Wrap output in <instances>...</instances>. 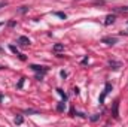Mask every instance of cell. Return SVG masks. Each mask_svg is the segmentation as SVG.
<instances>
[{"instance_id": "obj_14", "label": "cell", "mask_w": 128, "mask_h": 127, "mask_svg": "<svg viewBox=\"0 0 128 127\" xmlns=\"http://www.w3.org/2000/svg\"><path fill=\"white\" fill-rule=\"evenodd\" d=\"M3 26H4V23H0V29H2V27H3Z\"/></svg>"}, {"instance_id": "obj_7", "label": "cell", "mask_w": 128, "mask_h": 127, "mask_svg": "<svg viewBox=\"0 0 128 127\" xmlns=\"http://www.w3.org/2000/svg\"><path fill=\"white\" fill-rule=\"evenodd\" d=\"M113 23H115V15H107L104 24H106V26H110V24H113Z\"/></svg>"}, {"instance_id": "obj_11", "label": "cell", "mask_w": 128, "mask_h": 127, "mask_svg": "<svg viewBox=\"0 0 128 127\" xmlns=\"http://www.w3.org/2000/svg\"><path fill=\"white\" fill-rule=\"evenodd\" d=\"M55 15H57V17H60V18H63V20L67 18V15H66L64 12H55Z\"/></svg>"}, {"instance_id": "obj_16", "label": "cell", "mask_w": 128, "mask_h": 127, "mask_svg": "<svg viewBox=\"0 0 128 127\" xmlns=\"http://www.w3.org/2000/svg\"><path fill=\"white\" fill-rule=\"evenodd\" d=\"M127 24H128V21H127Z\"/></svg>"}, {"instance_id": "obj_10", "label": "cell", "mask_w": 128, "mask_h": 127, "mask_svg": "<svg viewBox=\"0 0 128 127\" xmlns=\"http://www.w3.org/2000/svg\"><path fill=\"white\" fill-rule=\"evenodd\" d=\"M22 121H24V118H22V117H21V115H18V117H16V118H15V124H21V123H22Z\"/></svg>"}, {"instance_id": "obj_6", "label": "cell", "mask_w": 128, "mask_h": 127, "mask_svg": "<svg viewBox=\"0 0 128 127\" xmlns=\"http://www.w3.org/2000/svg\"><path fill=\"white\" fill-rule=\"evenodd\" d=\"M118 108H119V102H115V103H113V118H119Z\"/></svg>"}, {"instance_id": "obj_8", "label": "cell", "mask_w": 128, "mask_h": 127, "mask_svg": "<svg viewBox=\"0 0 128 127\" xmlns=\"http://www.w3.org/2000/svg\"><path fill=\"white\" fill-rule=\"evenodd\" d=\"M10 51H12V52H15V54H16V55H18V57H20L22 61L26 60V55H24V54H21V52H18V51H16V48H15L14 45H10Z\"/></svg>"}, {"instance_id": "obj_13", "label": "cell", "mask_w": 128, "mask_h": 127, "mask_svg": "<svg viewBox=\"0 0 128 127\" xmlns=\"http://www.w3.org/2000/svg\"><path fill=\"white\" fill-rule=\"evenodd\" d=\"M24 79H26V78H22V79L20 81V84H18V88H21V87H22V84H24Z\"/></svg>"}, {"instance_id": "obj_2", "label": "cell", "mask_w": 128, "mask_h": 127, "mask_svg": "<svg viewBox=\"0 0 128 127\" xmlns=\"http://www.w3.org/2000/svg\"><path fill=\"white\" fill-rule=\"evenodd\" d=\"M32 69L34 70V72H40V75H42V76L48 72V69H46L45 66H37V64H32Z\"/></svg>"}, {"instance_id": "obj_3", "label": "cell", "mask_w": 128, "mask_h": 127, "mask_svg": "<svg viewBox=\"0 0 128 127\" xmlns=\"http://www.w3.org/2000/svg\"><path fill=\"white\" fill-rule=\"evenodd\" d=\"M30 43H32V42H30L28 37H26V36L18 37V45H21V46H27V45H30Z\"/></svg>"}, {"instance_id": "obj_15", "label": "cell", "mask_w": 128, "mask_h": 127, "mask_svg": "<svg viewBox=\"0 0 128 127\" xmlns=\"http://www.w3.org/2000/svg\"><path fill=\"white\" fill-rule=\"evenodd\" d=\"M0 69H2V66H0Z\"/></svg>"}, {"instance_id": "obj_4", "label": "cell", "mask_w": 128, "mask_h": 127, "mask_svg": "<svg viewBox=\"0 0 128 127\" xmlns=\"http://www.w3.org/2000/svg\"><path fill=\"white\" fill-rule=\"evenodd\" d=\"M101 42H103V43H107V45H115V43L118 42V39H116V37H103Z\"/></svg>"}, {"instance_id": "obj_9", "label": "cell", "mask_w": 128, "mask_h": 127, "mask_svg": "<svg viewBox=\"0 0 128 127\" xmlns=\"http://www.w3.org/2000/svg\"><path fill=\"white\" fill-rule=\"evenodd\" d=\"M61 49H64V46L61 43H57V45L54 46V51H55V52H58V51H61Z\"/></svg>"}, {"instance_id": "obj_1", "label": "cell", "mask_w": 128, "mask_h": 127, "mask_svg": "<svg viewBox=\"0 0 128 127\" xmlns=\"http://www.w3.org/2000/svg\"><path fill=\"white\" fill-rule=\"evenodd\" d=\"M110 91H112V85H110V84H106V87H104V91H103V94L100 96L98 102H100V103H103V102H104V99H106V96L109 94Z\"/></svg>"}, {"instance_id": "obj_5", "label": "cell", "mask_w": 128, "mask_h": 127, "mask_svg": "<svg viewBox=\"0 0 128 127\" xmlns=\"http://www.w3.org/2000/svg\"><path fill=\"white\" fill-rule=\"evenodd\" d=\"M109 66H110L112 69L118 70V69H119V67L122 66V63H121V61H115V60H110V61H109Z\"/></svg>"}, {"instance_id": "obj_12", "label": "cell", "mask_w": 128, "mask_h": 127, "mask_svg": "<svg viewBox=\"0 0 128 127\" xmlns=\"http://www.w3.org/2000/svg\"><path fill=\"white\" fill-rule=\"evenodd\" d=\"M6 5H8V2H6V0H0V9H2V8H4Z\"/></svg>"}]
</instances>
